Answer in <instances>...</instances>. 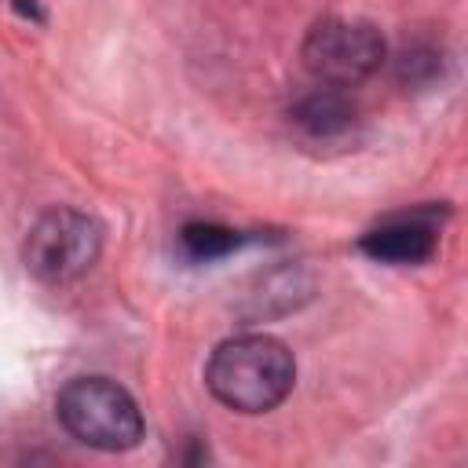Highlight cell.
Segmentation results:
<instances>
[{
  "instance_id": "cell-3",
  "label": "cell",
  "mask_w": 468,
  "mask_h": 468,
  "mask_svg": "<svg viewBox=\"0 0 468 468\" xmlns=\"http://www.w3.org/2000/svg\"><path fill=\"white\" fill-rule=\"evenodd\" d=\"M102 249V227L77 212V208H55L48 216H40L26 238L22 260L26 271L37 274L48 285H62L80 278Z\"/></svg>"
},
{
  "instance_id": "cell-7",
  "label": "cell",
  "mask_w": 468,
  "mask_h": 468,
  "mask_svg": "<svg viewBox=\"0 0 468 468\" xmlns=\"http://www.w3.org/2000/svg\"><path fill=\"white\" fill-rule=\"evenodd\" d=\"M241 238L227 227H216V223H190L183 227V249L194 256V260H216V256H227L230 249H238Z\"/></svg>"
},
{
  "instance_id": "cell-4",
  "label": "cell",
  "mask_w": 468,
  "mask_h": 468,
  "mask_svg": "<svg viewBox=\"0 0 468 468\" xmlns=\"http://www.w3.org/2000/svg\"><path fill=\"white\" fill-rule=\"evenodd\" d=\"M384 62V37L362 18H322L303 37V66L333 88L366 80Z\"/></svg>"
},
{
  "instance_id": "cell-2",
  "label": "cell",
  "mask_w": 468,
  "mask_h": 468,
  "mask_svg": "<svg viewBox=\"0 0 468 468\" xmlns=\"http://www.w3.org/2000/svg\"><path fill=\"white\" fill-rule=\"evenodd\" d=\"M62 428L95 450H128L143 435L135 399L106 377H77L55 399Z\"/></svg>"
},
{
  "instance_id": "cell-6",
  "label": "cell",
  "mask_w": 468,
  "mask_h": 468,
  "mask_svg": "<svg viewBox=\"0 0 468 468\" xmlns=\"http://www.w3.org/2000/svg\"><path fill=\"white\" fill-rule=\"evenodd\" d=\"M296 121H300L303 128H311L314 135H329V132H340V128L351 121V106H347V99H344L333 84H325V88L311 91V95L296 106Z\"/></svg>"
},
{
  "instance_id": "cell-1",
  "label": "cell",
  "mask_w": 468,
  "mask_h": 468,
  "mask_svg": "<svg viewBox=\"0 0 468 468\" xmlns=\"http://www.w3.org/2000/svg\"><path fill=\"white\" fill-rule=\"evenodd\" d=\"M296 380V362L289 347L263 333H245L234 340H223L205 369L208 391L238 410V413H267L274 410Z\"/></svg>"
},
{
  "instance_id": "cell-5",
  "label": "cell",
  "mask_w": 468,
  "mask_h": 468,
  "mask_svg": "<svg viewBox=\"0 0 468 468\" xmlns=\"http://www.w3.org/2000/svg\"><path fill=\"white\" fill-rule=\"evenodd\" d=\"M358 249L377 263H424L435 252V230L424 219H391L362 234Z\"/></svg>"
}]
</instances>
